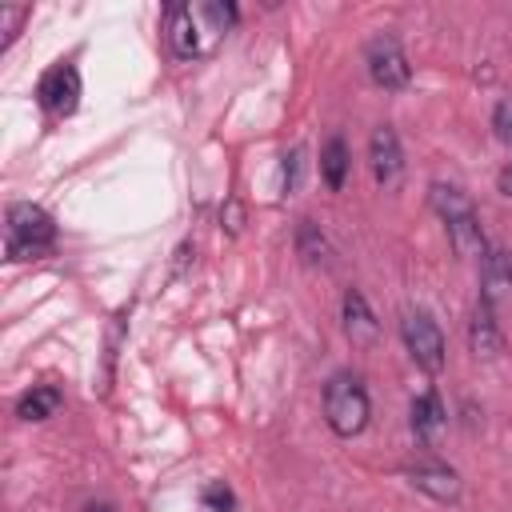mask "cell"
I'll return each mask as SVG.
<instances>
[{"mask_svg": "<svg viewBox=\"0 0 512 512\" xmlns=\"http://www.w3.org/2000/svg\"><path fill=\"white\" fill-rule=\"evenodd\" d=\"M236 24V4L196 0V4H172L168 8V44L180 60H200L216 52V44Z\"/></svg>", "mask_w": 512, "mask_h": 512, "instance_id": "obj_1", "label": "cell"}, {"mask_svg": "<svg viewBox=\"0 0 512 512\" xmlns=\"http://www.w3.org/2000/svg\"><path fill=\"white\" fill-rule=\"evenodd\" d=\"M368 416H372V400H368V388L360 376L352 372H336L328 384H324V420L336 436L352 440L368 428Z\"/></svg>", "mask_w": 512, "mask_h": 512, "instance_id": "obj_2", "label": "cell"}, {"mask_svg": "<svg viewBox=\"0 0 512 512\" xmlns=\"http://www.w3.org/2000/svg\"><path fill=\"white\" fill-rule=\"evenodd\" d=\"M4 244L12 260H36L56 244V224L40 204H12L8 208V228H4Z\"/></svg>", "mask_w": 512, "mask_h": 512, "instance_id": "obj_3", "label": "cell"}, {"mask_svg": "<svg viewBox=\"0 0 512 512\" xmlns=\"http://www.w3.org/2000/svg\"><path fill=\"white\" fill-rule=\"evenodd\" d=\"M400 336H404V348L412 352V360L424 368V372H440L444 368V332L436 328V320L428 312H404L400 320Z\"/></svg>", "mask_w": 512, "mask_h": 512, "instance_id": "obj_4", "label": "cell"}, {"mask_svg": "<svg viewBox=\"0 0 512 512\" xmlns=\"http://www.w3.org/2000/svg\"><path fill=\"white\" fill-rule=\"evenodd\" d=\"M368 76H372L384 92L408 88L412 68H408V56H404V48H400L396 36H376V40L368 44Z\"/></svg>", "mask_w": 512, "mask_h": 512, "instance_id": "obj_5", "label": "cell"}, {"mask_svg": "<svg viewBox=\"0 0 512 512\" xmlns=\"http://www.w3.org/2000/svg\"><path fill=\"white\" fill-rule=\"evenodd\" d=\"M36 100L52 116H72L76 104H80V72H76V64H52L36 84Z\"/></svg>", "mask_w": 512, "mask_h": 512, "instance_id": "obj_6", "label": "cell"}, {"mask_svg": "<svg viewBox=\"0 0 512 512\" xmlns=\"http://www.w3.org/2000/svg\"><path fill=\"white\" fill-rule=\"evenodd\" d=\"M480 304L492 312L512 308V256L504 248H488L480 260Z\"/></svg>", "mask_w": 512, "mask_h": 512, "instance_id": "obj_7", "label": "cell"}, {"mask_svg": "<svg viewBox=\"0 0 512 512\" xmlns=\"http://www.w3.org/2000/svg\"><path fill=\"white\" fill-rule=\"evenodd\" d=\"M368 164L380 188H396L404 176V152H400V136L392 124H380L368 140Z\"/></svg>", "mask_w": 512, "mask_h": 512, "instance_id": "obj_8", "label": "cell"}, {"mask_svg": "<svg viewBox=\"0 0 512 512\" xmlns=\"http://www.w3.org/2000/svg\"><path fill=\"white\" fill-rule=\"evenodd\" d=\"M404 476L412 480V488H420L424 496L440 500V504H456L460 500V476L440 464V460H420V464H408Z\"/></svg>", "mask_w": 512, "mask_h": 512, "instance_id": "obj_9", "label": "cell"}, {"mask_svg": "<svg viewBox=\"0 0 512 512\" xmlns=\"http://www.w3.org/2000/svg\"><path fill=\"white\" fill-rule=\"evenodd\" d=\"M344 332H348V340L360 344V348L376 344V336H380V324H376V316H372L364 292H356V288L344 296Z\"/></svg>", "mask_w": 512, "mask_h": 512, "instance_id": "obj_10", "label": "cell"}, {"mask_svg": "<svg viewBox=\"0 0 512 512\" xmlns=\"http://www.w3.org/2000/svg\"><path fill=\"white\" fill-rule=\"evenodd\" d=\"M448 244L460 260H484L488 252V240H484V228H480V216L468 212L460 220H448Z\"/></svg>", "mask_w": 512, "mask_h": 512, "instance_id": "obj_11", "label": "cell"}, {"mask_svg": "<svg viewBox=\"0 0 512 512\" xmlns=\"http://www.w3.org/2000/svg\"><path fill=\"white\" fill-rule=\"evenodd\" d=\"M444 424H448V412H444L440 396H436V392H420V396L412 400V432H416V440H420V444H432Z\"/></svg>", "mask_w": 512, "mask_h": 512, "instance_id": "obj_12", "label": "cell"}, {"mask_svg": "<svg viewBox=\"0 0 512 512\" xmlns=\"http://www.w3.org/2000/svg\"><path fill=\"white\" fill-rule=\"evenodd\" d=\"M468 344H472V352H476V356H484V360H492V356L504 348V336H500V328H496L492 308L476 304L472 324H468Z\"/></svg>", "mask_w": 512, "mask_h": 512, "instance_id": "obj_13", "label": "cell"}, {"mask_svg": "<svg viewBox=\"0 0 512 512\" xmlns=\"http://www.w3.org/2000/svg\"><path fill=\"white\" fill-rule=\"evenodd\" d=\"M428 200H432V208H436V216H440L444 224H448V220H460V216H468V212H476L472 200H468V192L456 188V184H444V180H436V184L428 188Z\"/></svg>", "mask_w": 512, "mask_h": 512, "instance_id": "obj_14", "label": "cell"}, {"mask_svg": "<svg viewBox=\"0 0 512 512\" xmlns=\"http://www.w3.org/2000/svg\"><path fill=\"white\" fill-rule=\"evenodd\" d=\"M60 404H64L60 388H52V384H36L32 392H24V396H20L16 416H20V420H48V416H56V412H60Z\"/></svg>", "mask_w": 512, "mask_h": 512, "instance_id": "obj_15", "label": "cell"}, {"mask_svg": "<svg viewBox=\"0 0 512 512\" xmlns=\"http://www.w3.org/2000/svg\"><path fill=\"white\" fill-rule=\"evenodd\" d=\"M320 176H324V184H328L332 192L344 188V180H348V144H344L340 136H332V140L324 144V152H320Z\"/></svg>", "mask_w": 512, "mask_h": 512, "instance_id": "obj_16", "label": "cell"}, {"mask_svg": "<svg viewBox=\"0 0 512 512\" xmlns=\"http://www.w3.org/2000/svg\"><path fill=\"white\" fill-rule=\"evenodd\" d=\"M296 248H300V256H304V260H312V264L328 256V240L316 232V224H312V220H304V224H300V232H296Z\"/></svg>", "mask_w": 512, "mask_h": 512, "instance_id": "obj_17", "label": "cell"}, {"mask_svg": "<svg viewBox=\"0 0 512 512\" xmlns=\"http://www.w3.org/2000/svg\"><path fill=\"white\" fill-rule=\"evenodd\" d=\"M492 128H496V140H504L512 148V96H504L496 108H492Z\"/></svg>", "mask_w": 512, "mask_h": 512, "instance_id": "obj_18", "label": "cell"}, {"mask_svg": "<svg viewBox=\"0 0 512 512\" xmlns=\"http://www.w3.org/2000/svg\"><path fill=\"white\" fill-rule=\"evenodd\" d=\"M28 20V8H12V4H4L0 8V32H4V44H12L16 36H20V24Z\"/></svg>", "mask_w": 512, "mask_h": 512, "instance_id": "obj_19", "label": "cell"}, {"mask_svg": "<svg viewBox=\"0 0 512 512\" xmlns=\"http://www.w3.org/2000/svg\"><path fill=\"white\" fill-rule=\"evenodd\" d=\"M204 508H208V512H228V508H232V492H228L224 484H208V488H204Z\"/></svg>", "mask_w": 512, "mask_h": 512, "instance_id": "obj_20", "label": "cell"}, {"mask_svg": "<svg viewBox=\"0 0 512 512\" xmlns=\"http://www.w3.org/2000/svg\"><path fill=\"white\" fill-rule=\"evenodd\" d=\"M496 184H500V192H504V196L512 200V160H508V164L500 168V176H496Z\"/></svg>", "mask_w": 512, "mask_h": 512, "instance_id": "obj_21", "label": "cell"}, {"mask_svg": "<svg viewBox=\"0 0 512 512\" xmlns=\"http://www.w3.org/2000/svg\"><path fill=\"white\" fill-rule=\"evenodd\" d=\"M228 220H232V232H240V204H228Z\"/></svg>", "mask_w": 512, "mask_h": 512, "instance_id": "obj_22", "label": "cell"}, {"mask_svg": "<svg viewBox=\"0 0 512 512\" xmlns=\"http://www.w3.org/2000/svg\"><path fill=\"white\" fill-rule=\"evenodd\" d=\"M84 512H112V508H108V504H88Z\"/></svg>", "mask_w": 512, "mask_h": 512, "instance_id": "obj_23", "label": "cell"}]
</instances>
